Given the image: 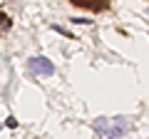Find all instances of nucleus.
<instances>
[{"instance_id":"5","label":"nucleus","mask_w":149,"mask_h":139,"mask_svg":"<svg viewBox=\"0 0 149 139\" xmlns=\"http://www.w3.org/2000/svg\"><path fill=\"white\" fill-rule=\"evenodd\" d=\"M5 124H8V127H15L17 122H15V117H8V119H5Z\"/></svg>"},{"instance_id":"4","label":"nucleus","mask_w":149,"mask_h":139,"mask_svg":"<svg viewBox=\"0 0 149 139\" xmlns=\"http://www.w3.org/2000/svg\"><path fill=\"white\" fill-rule=\"evenodd\" d=\"M10 25H13L10 15H8V13H3V10H0V35H3V32H5V30H10Z\"/></svg>"},{"instance_id":"1","label":"nucleus","mask_w":149,"mask_h":139,"mask_svg":"<svg viewBox=\"0 0 149 139\" xmlns=\"http://www.w3.org/2000/svg\"><path fill=\"white\" fill-rule=\"evenodd\" d=\"M95 132L100 134L102 139H122L124 134L129 132V119H124V117H117V119L100 117L95 122Z\"/></svg>"},{"instance_id":"3","label":"nucleus","mask_w":149,"mask_h":139,"mask_svg":"<svg viewBox=\"0 0 149 139\" xmlns=\"http://www.w3.org/2000/svg\"><path fill=\"white\" fill-rule=\"evenodd\" d=\"M74 5H77V8H85V10H92V13H102V10H107V3H90V0H77Z\"/></svg>"},{"instance_id":"2","label":"nucleus","mask_w":149,"mask_h":139,"mask_svg":"<svg viewBox=\"0 0 149 139\" xmlns=\"http://www.w3.org/2000/svg\"><path fill=\"white\" fill-rule=\"evenodd\" d=\"M27 70H30L32 75H40V77H47L55 72V65L50 62L47 57H30L27 60Z\"/></svg>"}]
</instances>
